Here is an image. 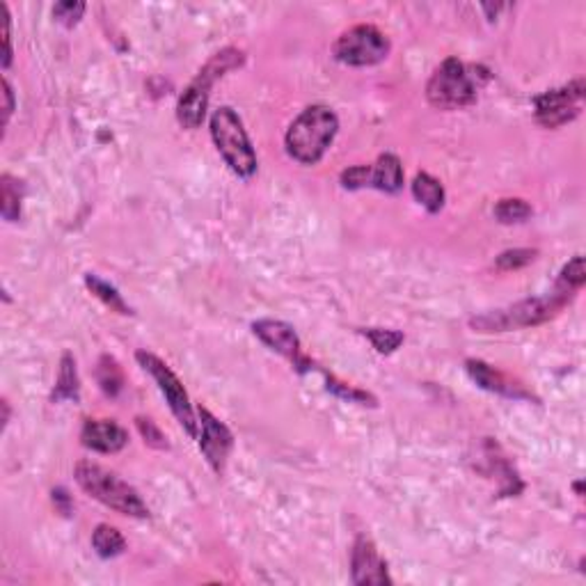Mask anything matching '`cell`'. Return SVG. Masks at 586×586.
<instances>
[{
    "label": "cell",
    "mask_w": 586,
    "mask_h": 586,
    "mask_svg": "<svg viewBox=\"0 0 586 586\" xmlns=\"http://www.w3.org/2000/svg\"><path fill=\"white\" fill-rule=\"evenodd\" d=\"M412 197L427 209L428 213H440L444 206V188L443 184L428 172H417L412 179Z\"/></svg>",
    "instance_id": "obj_16"
},
{
    "label": "cell",
    "mask_w": 586,
    "mask_h": 586,
    "mask_svg": "<svg viewBox=\"0 0 586 586\" xmlns=\"http://www.w3.org/2000/svg\"><path fill=\"white\" fill-rule=\"evenodd\" d=\"M135 424H138L140 435L144 437V443L154 449H168V443H165V435L160 433V428L151 422L150 417H135Z\"/></svg>",
    "instance_id": "obj_28"
},
{
    "label": "cell",
    "mask_w": 586,
    "mask_h": 586,
    "mask_svg": "<svg viewBox=\"0 0 586 586\" xmlns=\"http://www.w3.org/2000/svg\"><path fill=\"white\" fill-rule=\"evenodd\" d=\"M392 51L390 37L371 23L349 28L334 41L332 56L349 67H374L387 60Z\"/></svg>",
    "instance_id": "obj_8"
},
{
    "label": "cell",
    "mask_w": 586,
    "mask_h": 586,
    "mask_svg": "<svg viewBox=\"0 0 586 586\" xmlns=\"http://www.w3.org/2000/svg\"><path fill=\"white\" fill-rule=\"evenodd\" d=\"M85 287H88L90 291H92L103 305H108L113 312L124 314V316H126V314H134V312H131L129 305L124 303L122 293H119L117 289H115L110 282H106V280L99 278V275H94V273L85 275Z\"/></svg>",
    "instance_id": "obj_21"
},
{
    "label": "cell",
    "mask_w": 586,
    "mask_h": 586,
    "mask_svg": "<svg viewBox=\"0 0 586 586\" xmlns=\"http://www.w3.org/2000/svg\"><path fill=\"white\" fill-rule=\"evenodd\" d=\"M82 14H85V3H81V0H62V3L53 5L56 21H60L62 26L67 28L76 26L78 21L82 19Z\"/></svg>",
    "instance_id": "obj_27"
},
{
    "label": "cell",
    "mask_w": 586,
    "mask_h": 586,
    "mask_svg": "<svg viewBox=\"0 0 586 586\" xmlns=\"http://www.w3.org/2000/svg\"><path fill=\"white\" fill-rule=\"evenodd\" d=\"M490 72L478 65H465L458 57H447L433 72L427 85V99L433 108L458 110L472 106L488 82Z\"/></svg>",
    "instance_id": "obj_2"
},
{
    "label": "cell",
    "mask_w": 586,
    "mask_h": 586,
    "mask_svg": "<svg viewBox=\"0 0 586 586\" xmlns=\"http://www.w3.org/2000/svg\"><path fill=\"white\" fill-rule=\"evenodd\" d=\"M135 360L154 378V383L159 385L160 394L165 396V401L170 406L172 415H175V419L179 422V427L188 433V437H197L200 424H197V415L195 410H193L191 396L185 392L184 383L179 381V375L165 365L160 358H156L154 353H147V350H138V353H135Z\"/></svg>",
    "instance_id": "obj_7"
},
{
    "label": "cell",
    "mask_w": 586,
    "mask_h": 586,
    "mask_svg": "<svg viewBox=\"0 0 586 586\" xmlns=\"http://www.w3.org/2000/svg\"><path fill=\"white\" fill-rule=\"evenodd\" d=\"M586 97V81L575 78L564 88L547 90L534 99V117L543 129H559L580 117Z\"/></svg>",
    "instance_id": "obj_9"
},
{
    "label": "cell",
    "mask_w": 586,
    "mask_h": 586,
    "mask_svg": "<svg viewBox=\"0 0 586 586\" xmlns=\"http://www.w3.org/2000/svg\"><path fill=\"white\" fill-rule=\"evenodd\" d=\"M0 12H3V44H5V51H3V67H10L12 65V16L10 7L5 3H0Z\"/></svg>",
    "instance_id": "obj_30"
},
{
    "label": "cell",
    "mask_w": 586,
    "mask_h": 586,
    "mask_svg": "<svg viewBox=\"0 0 586 586\" xmlns=\"http://www.w3.org/2000/svg\"><path fill=\"white\" fill-rule=\"evenodd\" d=\"M21 200H23V184L12 175L0 177V213L7 222L21 218Z\"/></svg>",
    "instance_id": "obj_18"
},
{
    "label": "cell",
    "mask_w": 586,
    "mask_h": 586,
    "mask_svg": "<svg viewBox=\"0 0 586 586\" xmlns=\"http://www.w3.org/2000/svg\"><path fill=\"white\" fill-rule=\"evenodd\" d=\"M53 502H60V509H62V513H69V495L65 493V490L62 488H57V490H53Z\"/></svg>",
    "instance_id": "obj_32"
},
{
    "label": "cell",
    "mask_w": 586,
    "mask_h": 586,
    "mask_svg": "<svg viewBox=\"0 0 586 586\" xmlns=\"http://www.w3.org/2000/svg\"><path fill=\"white\" fill-rule=\"evenodd\" d=\"M539 257V250H531V247H515V250H506V253L499 254L495 259V266L497 271H518V268H525L527 263H531Z\"/></svg>",
    "instance_id": "obj_25"
},
{
    "label": "cell",
    "mask_w": 586,
    "mask_h": 586,
    "mask_svg": "<svg viewBox=\"0 0 586 586\" xmlns=\"http://www.w3.org/2000/svg\"><path fill=\"white\" fill-rule=\"evenodd\" d=\"M465 369H468L470 378L477 383L481 390L493 392V394L509 396V399H531L530 392L525 387L515 383L513 378H509L506 374H502L499 369L490 366L488 362L484 360H465Z\"/></svg>",
    "instance_id": "obj_14"
},
{
    "label": "cell",
    "mask_w": 586,
    "mask_h": 586,
    "mask_svg": "<svg viewBox=\"0 0 586 586\" xmlns=\"http://www.w3.org/2000/svg\"><path fill=\"white\" fill-rule=\"evenodd\" d=\"M340 181L346 191H360V188H366V165H353V168L341 172Z\"/></svg>",
    "instance_id": "obj_29"
},
{
    "label": "cell",
    "mask_w": 586,
    "mask_h": 586,
    "mask_svg": "<svg viewBox=\"0 0 586 586\" xmlns=\"http://www.w3.org/2000/svg\"><path fill=\"white\" fill-rule=\"evenodd\" d=\"M362 334H365L366 340L371 341V346H374L378 353L383 355H390L394 353L399 346L406 341V337H403V332H399V330H385V328H366L362 330Z\"/></svg>",
    "instance_id": "obj_23"
},
{
    "label": "cell",
    "mask_w": 586,
    "mask_h": 586,
    "mask_svg": "<svg viewBox=\"0 0 586 586\" xmlns=\"http://www.w3.org/2000/svg\"><path fill=\"white\" fill-rule=\"evenodd\" d=\"M253 332L257 334L268 349L275 350V353L282 355V358H287L300 374L312 369V360L303 355L298 334H296V330L289 323L275 319H259L253 323Z\"/></svg>",
    "instance_id": "obj_11"
},
{
    "label": "cell",
    "mask_w": 586,
    "mask_h": 586,
    "mask_svg": "<svg viewBox=\"0 0 586 586\" xmlns=\"http://www.w3.org/2000/svg\"><path fill=\"white\" fill-rule=\"evenodd\" d=\"M51 399L53 401H78L81 399V381H78L76 360H73L72 353L62 355L56 390H53Z\"/></svg>",
    "instance_id": "obj_17"
},
{
    "label": "cell",
    "mask_w": 586,
    "mask_h": 586,
    "mask_svg": "<svg viewBox=\"0 0 586 586\" xmlns=\"http://www.w3.org/2000/svg\"><path fill=\"white\" fill-rule=\"evenodd\" d=\"M584 282H586L584 257L577 254V257H573L566 266L561 268L559 280H556V287L566 289V291H571V293H577L582 287H584Z\"/></svg>",
    "instance_id": "obj_24"
},
{
    "label": "cell",
    "mask_w": 586,
    "mask_h": 586,
    "mask_svg": "<svg viewBox=\"0 0 586 586\" xmlns=\"http://www.w3.org/2000/svg\"><path fill=\"white\" fill-rule=\"evenodd\" d=\"M573 298H575V293L555 287V291L550 296H543V298L520 300V303L509 305V307L472 316L470 328H474L477 332H509V330L534 328V325L555 319L556 314L566 307Z\"/></svg>",
    "instance_id": "obj_3"
},
{
    "label": "cell",
    "mask_w": 586,
    "mask_h": 586,
    "mask_svg": "<svg viewBox=\"0 0 586 586\" xmlns=\"http://www.w3.org/2000/svg\"><path fill=\"white\" fill-rule=\"evenodd\" d=\"M243 62H246V53L234 47L222 48L220 53H216L211 60L206 62L204 69L197 73L195 81L185 88V92L179 97V103H177V119L184 129H200L206 117V108H209L213 82L225 76L227 72L243 67Z\"/></svg>",
    "instance_id": "obj_4"
},
{
    "label": "cell",
    "mask_w": 586,
    "mask_h": 586,
    "mask_svg": "<svg viewBox=\"0 0 586 586\" xmlns=\"http://www.w3.org/2000/svg\"><path fill=\"white\" fill-rule=\"evenodd\" d=\"M337 131H340V117L330 106L323 103L309 106L293 119L284 135L287 154L300 165H316L334 142Z\"/></svg>",
    "instance_id": "obj_1"
},
{
    "label": "cell",
    "mask_w": 586,
    "mask_h": 586,
    "mask_svg": "<svg viewBox=\"0 0 586 586\" xmlns=\"http://www.w3.org/2000/svg\"><path fill=\"white\" fill-rule=\"evenodd\" d=\"M534 209H531L530 202L520 200V197H506V200H499L495 204V218H497L502 225H513V222H525L527 218H531Z\"/></svg>",
    "instance_id": "obj_22"
},
{
    "label": "cell",
    "mask_w": 586,
    "mask_h": 586,
    "mask_svg": "<svg viewBox=\"0 0 586 586\" xmlns=\"http://www.w3.org/2000/svg\"><path fill=\"white\" fill-rule=\"evenodd\" d=\"M350 575L353 584H392L387 573V564L383 561L381 552L374 546V540L366 536H358L350 550Z\"/></svg>",
    "instance_id": "obj_12"
},
{
    "label": "cell",
    "mask_w": 586,
    "mask_h": 586,
    "mask_svg": "<svg viewBox=\"0 0 586 586\" xmlns=\"http://www.w3.org/2000/svg\"><path fill=\"white\" fill-rule=\"evenodd\" d=\"M366 188L399 193L403 188V165L396 154H381L374 165H366Z\"/></svg>",
    "instance_id": "obj_15"
},
{
    "label": "cell",
    "mask_w": 586,
    "mask_h": 586,
    "mask_svg": "<svg viewBox=\"0 0 586 586\" xmlns=\"http://www.w3.org/2000/svg\"><path fill=\"white\" fill-rule=\"evenodd\" d=\"M3 97H5V108H3V126L10 124L12 113H14V90H12L10 81L3 78Z\"/></svg>",
    "instance_id": "obj_31"
},
{
    "label": "cell",
    "mask_w": 586,
    "mask_h": 586,
    "mask_svg": "<svg viewBox=\"0 0 586 586\" xmlns=\"http://www.w3.org/2000/svg\"><path fill=\"white\" fill-rule=\"evenodd\" d=\"M211 138L218 154L222 156L229 170L241 179H250L257 172V154L247 138L241 117L229 106H220L211 117Z\"/></svg>",
    "instance_id": "obj_6"
},
{
    "label": "cell",
    "mask_w": 586,
    "mask_h": 586,
    "mask_svg": "<svg viewBox=\"0 0 586 586\" xmlns=\"http://www.w3.org/2000/svg\"><path fill=\"white\" fill-rule=\"evenodd\" d=\"M82 447L99 453H117L129 443L126 428L113 419H85L81 431Z\"/></svg>",
    "instance_id": "obj_13"
},
{
    "label": "cell",
    "mask_w": 586,
    "mask_h": 586,
    "mask_svg": "<svg viewBox=\"0 0 586 586\" xmlns=\"http://www.w3.org/2000/svg\"><path fill=\"white\" fill-rule=\"evenodd\" d=\"M325 381H328V390L334 392L337 396H341V399H346V401L362 403V406H375V396H371L369 392L358 390V387L353 385H346V383L337 381L332 374H325Z\"/></svg>",
    "instance_id": "obj_26"
},
{
    "label": "cell",
    "mask_w": 586,
    "mask_h": 586,
    "mask_svg": "<svg viewBox=\"0 0 586 586\" xmlns=\"http://www.w3.org/2000/svg\"><path fill=\"white\" fill-rule=\"evenodd\" d=\"M97 383L99 387H101L103 394L110 396V399H115V396L124 390L122 366H119L117 360L110 358V355H101V358H99Z\"/></svg>",
    "instance_id": "obj_20"
},
{
    "label": "cell",
    "mask_w": 586,
    "mask_h": 586,
    "mask_svg": "<svg viewBox=\"0 0 586 586\" xmlns=\"http://www.w3.org/2000/svg\"><path fill=\"white\" fill-rule=\"evenodd\" d=\"M92 547L101 559H113L126 550V540L119 534L117 527L99 525L92 534Z\"/></svg>",
    "instance_id": "obj_19"
},
{
    "label": "cell",
    "mask_w": 586,
    "mask_h": 586,
    "mask_svg": "<svg viewBox=\"0 0 586 586\" xmlns=\"http://www.w3.org/2000/svg\"><path fill=\"white\" fill-rule=\"evenodd\" d=\"M76 481L90 497H94L108 509L117 511V513L131 515V518H147L150 515V506L144 504V499L140 497L138 490L126 484L124 478H119L115 472L101 468V465L81 461L76 465Z\"/></svg>",
    "instance_id": "obj_5"
},
{
    "label": "cell",
    "mask_w": 586,
    "mask_h": 586,
    "mask_svg": "<svg viewBox=\"0 0 586 586\" xmlns=\"http://www.w3.org/2000/svg\"><path fill=\"white\" fill-rule=\"evenodd\" d=\"M197 443H200L202 456L206 458V463L211 465L216 474H225L227 461L234 449V435L225 424L213 417L206 408H197Z\"/></svg>",
    "instance_id": "obj_10"
}]
</instances>
